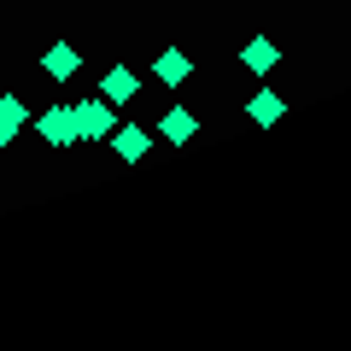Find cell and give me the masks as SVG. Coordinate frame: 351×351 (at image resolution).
<instances>
[{
    "mask_svg": "<svg viewBox=\"0 0 351 351\" xmlns=\"http://www.w3.org/2000/svg\"><path fill=\"white\" fill-rule=\"evenodd\" d=\"M152 135L164 141V147H193V141H199V112H193V106H170V112L158 117V129H152Z\"/></svg>",
    "mask_w": 351,
    "mask_h": 351,
    "instance_id": "obj_7",
    "label": "cell"
},
{
    "mask_svg": "<svg viewBox=\"0 0 351 351\" xmlns=\"http://www.w3.org/2000/svg\"><path fill=\"white\" fill-rule=\"evenodd\" d=\"M12 141H18V129H6V123H0V152L12 147Z\"/></svg>",
    "mask_w": 351,
    "mask_h": 351,
    "instance_id": "obj_10",
    "label": "cell"
},
{
    "mask_svg": "<svg viewBox=\"0 0 351 351\" xmlns=\"http://www.w3.org/2000/svg\"><path fill=\"white\" fill-rule=\"evenodd\" d=\"M71 123H76V147H106V135L117 129V106L100 94H82V100H71Z\"/></svg>",
    "mask_w": 351,
    "mask_h": 351,
    "instance_id": "obj_1",
    "label": "cell"
},
{
    "mask_svg": "<svg viewBox=\"0 0 351 351\" xmlns=\"http://www.w3.org/2000/svg\"><path fill=\"white\" fill-rule=\"evenodd\" d=\"M94 94H100V100H112L117 112H123V106L141 100V71H135L129 59H112V64L100 71V88H94Z\"/></svg>",
    "mask_w": 351,
    "mask_h": 351,
    "instance_id": "obj_3",
    "label": "cell"
},
{
    "mask_svg": "<svg viewBox=\"0 0 351 351\" xmlns=\"http://www.w3.org/2000/svg\"><path fill=\"white\" fill-rule=\"evenodd\" d=\"M106 147H112V158L123 164V170H141V164L158 152V135H152L147 123H123V117H117V129L106 135Z\"/></svg>",
    "mask_w": 351,
    "mask_h": 351,
    "instance_id": "obj_2",
    "label": "cell"
},
{
    "mask_svg": "<svg viewBox=\"0 0 351 351\" xmlns=\"http://www.w3.org/2000/svg\"><path fill=\"white\" fill-rule=\"evenodd\" d=\"M281 117H287V100H281L276 88H252V100H246V123H252V129H276Z\"/></svg>",
    "mask_w": 351,
    "mask_h": 351,
    "instance_id": "obj_9",
    "label": "cell"
},
{
    "mask_svg": "<svg viewBox=\"0 0 351 351\" xmlns=\"http://www.w3.org/2000/svg\"><path fill=\"white\" fill-rule=\"evenodd\" d=\"M41 76L47 82H76L82 76V47H71V41H53V47H41Z\"/></svg>",
    "mask_w": 351,
    "mask_h": 351,
    "instance_id": "obj_8",
    "label": "cell"
},
{
    "mask_svg": "<svg viewBox=\"0 0 351 351\" xmlns=\"http://www.w3.org/2000/svg\"><path fill=\"white\" fill-rule=\"evenodd\" d=\"M29 123H36V135L47 141L53 152H71V147H76V123H71V100H53V106H41V112L29 117Z\"/></svg>",
    "mask_w": 351,
    "mask_h": 351,
    "instance_id": "obj_4",
    "label": "cell"
},
{
    "mask_svg": "<svg viewBox=\"0 0 351 351\" xmlns=\"http://www.w3.org/2000/svg\"><path fill=\"white\" fill-rule=\"evenodd\" d=\"M234 59H240V71H246V76H258V82H263V76H276V71H281V59H287V53H281V41L252 36V41H240Z\"/></svg>",
    "mask_w": 351,
    "mask_h": 351,
    "instance_id": "obj_6",
    "label": "cell"
},
{
    "mask_svg": "<svg viewBox=\"0 0 351 351\" xmlns=\"http://www.w3.org/2000/svg\"><path fill=\"white\" fill-rule=\"evenodd\" d=\"M147 71H152V82H158V88H188V82H193V53L170 41V47H158V53H152V64H147Z\"/></svg>",
    "mask_w": 351,
    "mask_h": 351,
    "instance_id": "obj_5",
    "label": "cell"
}]
</instances>
